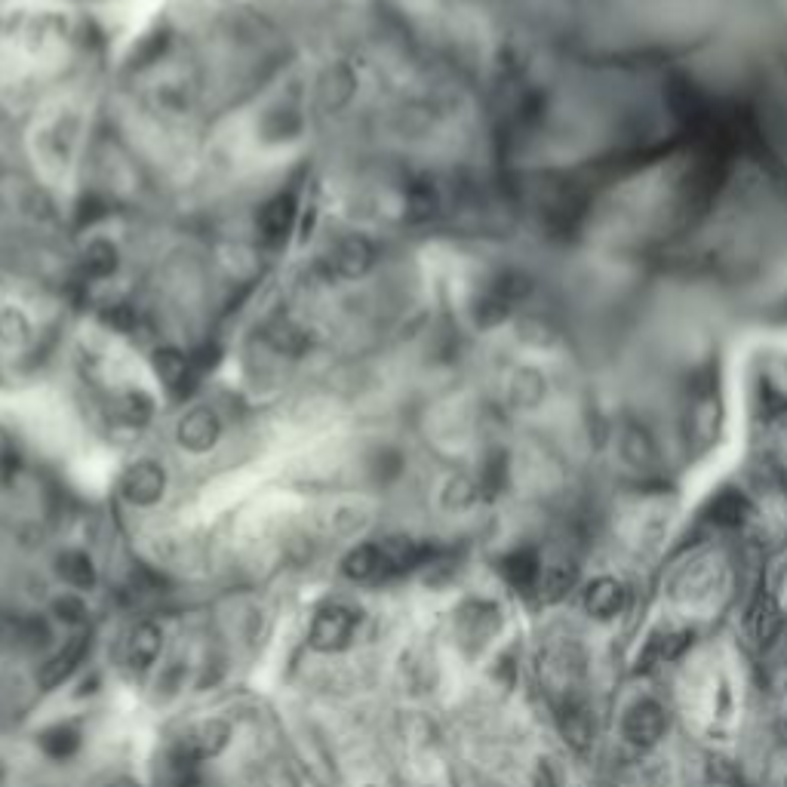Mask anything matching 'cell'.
Returning <instances> with one entry per match:
<instances>
[{
  "label": "cell",
  "instance_id": "1",
  "mask_svg": "<svg viewBox=\"0 0 787 787\" xmlns=\"http://www.w3.org/2000/svg\"><path fill=\"white\" fill-rule=\"evenodd\" d=\"M354 631H357V615L348 606H326L314 618L311 640L317 649H342L348 646Z\"/></svg>",
  "mask_w": 787,
  "mask_h": 787
},
{
  "label": "cell",
  "instance_id": "2",
  "mask_svg": "<svg viewBox=\"0 0 787 787\" xmlns=\"http://www.w3.org/2000/svg\"><path fill=\"white\" fill-rule=\"evenodd\" d=\"M668 729V714L658 701H640L625 717V735L637 748H652Z\"/></svg>",
  "mask_w": 787,
  "mask_h": 787
},
{
  "label": "cell",
  "instance_id": "3",
  "mask_svg": "<svg viewBox=\"0 0 787 787\" xmlns=\"http://www.w3.org/2000/svg\"><path fill=\"white\" fill-rule=\"evenodd\" d=\"M708 517L714 526H723V529H738L744 526L751 517H754V505L744 492L738 489H729V492H720L717 499L711 502L708 508Z\"/></svg>",
  "mask_w": 787,
  "mask_h": 787
},
{
  "label": "cell",
  "instance_id": "4",
  "mask_svg": "<svg viewBox=\"0 0 787 787\" xmlns=\"http://www.w3.org/2000/svg\"><path fill=\"white\" fill-rule=\"evenodd\" d=\"M585 606L594 618H615L625 609V588H621L615 578H597L585 594Z\"/></svg>",
  "mask_w": 787,
  "mask_h": 787
},
{
  "label": "cell",
  "instance_id": "5",
  "mask_svg": "<svg viewBox=\"0 0 787 787\" xmlns=\"http://www.w3.org/2000/svg\"><path fill=\"white\" fill-rule=\"evenodd\" d=\"M781 606L772 594H760L757 606L751 609V634L760 646H772L781 634Z\"/></svg>",
  "mask_w": 787,
  "mask_h": 787
},
{
  "label": "cell",
  "instance_id": "6",
  "mask_svg": "<svg viewBox=\"0 0 787 787\" xmlns=\"http://www.w3.org/2000/svg\"><path fill=\"white\" fill-rule=\"evenodd\" d=\"M575 585H578V566L572 560H554L551 566L542 569V578H538V588H542L545 600H560Z\"/></svg>",
  "mask_w": 787,
  "mask_h": 787
},
{
  "label": "cell",
  "instance_id": "7",
  "mask_svg": "<svg viewBox=\"0 0 787 787\" xmlns=\"http://www.w3.org/2000/svg\"><path fill=\"white\" fill-rule=\"evenodd\" d=\"M123 489H127V495L133 502H139V505H148V502H154L157 495L163 492V474H160V468L157 465H136L133 471H130V477H127V483H123Z\"/></svg>",
  "mask_w": 787,
  "mask_h": 787
},
{
  "label": "cell",
  "instance_id": "8",
  "mask_svg": "<svg viewBox=\"0 0 787 787\" xmlns=\"http://www.w3.org/2000/svg\"><path fill=\"white\" fill-rule=\"evenodd\" d=\"M505 575L514 588L532 591V588H538V578H542V563H538L535 551H514L505 560Z\"/></svg>",
  "mask_w": 787,
  "mask_h": 787
},
{
  "label": "cell",
  "instance_id": "9",
  "mask_svg": "<svg viewBox=\"0 0 787 787\" xmlns=\"http://www.w3.org/2000/svg\"><path fill=\"white\" fill-rule=\"evenodd\" d=\"M84 649H87V637H71V643H65V649L56 658H50V665L44 668V674H40V683L44 686L62 683L77 668V661L84 658Z\"/></svg>",
  "mask_w": 787,
  "mask_h": 787
},
{
  "label": "cell",
  "instance_id": "10",
  "mask_svg": "<svg viewBox=\"0 0 787 787\" xmlns=\"http://www.w3.org/2000/svg\"><path fill=\"white\" fill-rule=\"evenodd\" d=\"M692 643V634L689 631H665L661 637L649 640L646 652H643V661H674L680 658Z\"/></svg>",
  "mask_w": 787,
  "mask_h": 787
},
{
  "label": "cell",
  "instance_id": "11",
  "mask_svg": "<svg viewBox=\"0 0 787 787\" xmlns=\"http://www.w3.org/2000/svg\"><path fill=\"white\" fill-rule=\"evenodd\" d=\"M216 437V419H213V412H206V409H194L191 416L182 422V443H188L191 449H203V446H210Z\"/></svg>",
  "mask_w": 787,
  "mask_h": 787
},
{
  "label": "cell",
  "instance_id": "12",
  "mask_svg": "<svg viewBox=\"0 0 787 787\" xmlns=\"http://www.w3.org/2000/svg\"><path fill=\"white\" fill-rule=\"evenodd\" d=\"M563 735L575 751H588L594 744V720L582 708H575V711L569 708L563 720Z\"/></svg>",
  "mask_w": 787,
  "mask_h": 787
},
{
  "label": "cell",
  "instance_id": "13",
  "mask_svg": "<svg viewBox=\"0 0 787 787\" xmlns=\"http://www.w3.org/2000/svg\"><path fill=\"white\" fill-rule=\"evenodd\" d=\"M160 652V631L154 625H142L136 634H133V643H130V661L133 668H148L151 661L157 658Z\"/></svg>",
  "mask_w": 787,
  "mask_h": 787
},
{
  "label": "cell",
  "instance_id": "14",
  "mask_svg": "<svg viewBox=\"0 0 787 787\" xmlns=\"http://www.w3.org/2000/svg\"><path fill=\"white\" fill-rule=\"evenodd\" d=\"M366 262H369V250H366L363 240H348L342 250L336 253V265H339L345 274H357Z\"/></svg>",
  "mask_w": 787,
  "mask_h": 787
},
{
  "label": "cell",
  "instance_id": "15",
  "mask_svg": "<svg viewBox=\"0 0 787 787\" xmlns=\"http://www.w3.org/2000/svg\"><path fill=\"white\" fill-rule=\"evenodd\" d=\"M289 219H293V206H289V200H277L274 206H268V210L262 213V228L268 234H283Z\"/></svg>",
  "mask_w": 787,
  "mask_h": 787
}]
</instances>
